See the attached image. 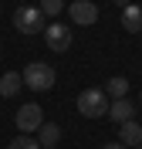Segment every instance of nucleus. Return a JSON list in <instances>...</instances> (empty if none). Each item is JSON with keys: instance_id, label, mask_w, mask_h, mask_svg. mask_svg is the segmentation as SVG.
<instances>
[{"instance_id": "nucleus-1", "label": "nucleus", "mask_w": 142, "mask_h": 149, "mask_svg": "<svg viewBox=\"0 0 142 149\" xmlns=\"http://www.w3.org/2000/svg\"><path fill=\"white\" fill-rule=\"evenodd\" d=\"M20 78H24V85H27L30 92H51L57 81V74L51 65H44V61H30L24 71H20Z\"/></svg>"}, {"instance_id": "nucleus-2", "label": "nucleus", "mask_w": 142, "mask_h": 149, "mask_svg": "<svg viewBox=\"0 0 142 149\" xmlns=\"http://www.w3.org/2000/svg\"><path fill=\"white\" fill-rule=\"evenodd\" d=\"M14 27L20 31L24 37H37L44 34V14H41V7H30V3H24V7L14 10Z\"/></svg>"}, {"instance_id": "nucleus-3", "label": "nucleus", "mask_w": 142, "mask_h": 149, "mask_svg": "<svg viewBox=\"0 0 142 149\" xmlns=\"http://www.w3.org/2000/svg\"><path fill=\"white\" fill-rule=\"evenodd\" d=\"M108 95H105V88H85V92L78 95V112L85 115V119H102V115H108Z\"/></svg>"}, {"instance_id": "nucleus-4", "label": "nucleus", "mask_w": 142, "mask_h": 149, "mask_svg": "<svg viewBox=\"0 0 142 149\" xmlns=\"http://www.w3.org/2000/svg\"><path fill=\"white\" fill-rule=\"evenodd\" d=\"M14 122H17L20 136H30V132H37L41 125H44V112H41L37 102H27V105H20V109H17Z\"/></svg>"}, {"instance_id": "nucleus-5", "label": "nucleus", "mask_w": 142, "mask_h": 149, "mask_svg": "<svg viewBox=\"0 0 142 149\" xmlns=\"http://www.w3.org/2000/svg\"><path fill=\"white\" fill-rule=\"evenodd\" d=\"M44 44L54 54H64L68 47H71V27L68 24H47L44 27Z\"/></svg>"}, {"instance_id": "nucleus-6", "label": "nucleus", "mask_w": 142, "mask_h": 149, "mask_svg": "<svg viewBox=\"0 0 142 149\" xmlns=\"http://www.w3.org/2000/svg\"><path fill=\"white\" fill-rule=\"evenodd\" d=\"M64 10L71 14V24H78V27H91L98 20V3H91V0H71V7Z\"/></svg>"}, {"instance_id": "nucleus-7", "label": "nucleus", "mask_w": 142, "mask_h": 149, "mask_svg": "<svg viewBox=\"0 0 142 149\" xmlns=\"http://www.w3.org/2000/svg\"><path fill=\"white\" fill-rule=\"evenodd\" d=\"M118 142H122V146H129V149H135V146H142V125L139 122H122V125H118Z\"/></svg>"}, {"instance_id": "nucleus-8", "label": "nucleus", "mask_w": 142, "mask_h": 149, "mask_svg": "<svg viewBox=\"0 0 142 149\" xmlns=\"http://www.w3.org/2000/svg\"><path fill=\"white\" fill-rule=\"evenodd\" d=\"M108 119L118 122V125H122V122H132L135 119V105L129 102V98H118V102L108 105Z\"/></svg>"}, {"instance_id": "nucleus-9", "label": "nucleus", "mask_w": 142, "mask_h": 149, "mask_svg": "<svg viewBox=\"0 0 142 149\" xmlns=\"http://www.w3.org/2000/svg\"><path fill=\"white\" fill-rule=\"evenodd\" d=\"M122 27L129 31V34H142V7L139 3L122 7Z\"/></svg>"}, {"instance_id": "nucleus-10", "label": "nucleus", "mask_w": 142, "mask_h": 149, "mask_svg": "<svg viewBox=\"0 0 142 149\" xmlns=\"http://www.w3.org/2000/svg\"><path fill=\"white\" fill-rule=\"evenodd\" d=\"M20 88H24V78H20L17 71H3V78H0V95H3V98H14Z\"/></svg>"}, {"instance_id": "nucleus-11", "label": "nucleus", "mask_w": 142, "mask_h": 149, "mask_svg": "<svg viewBox=\"0 0 142 149\" xmlns=\"http://www.w3.org/2000/svg\"><path fill=\"white\" fill-rule=\"evenodd\" d=\"M125 92H129V78H125V74H115V78H108V85H105V95H108L112 102L125 98Z\"/></svg>"}, {"instance_id": "nucleus-12", "label": "nucleus", "mask_w": 142, "mask_h": 149, "mask_svg": "<svg viewBox=\"0 0 142 149\" xmlns=\"http://www.w3.org/2000/svg\"><path fill=\"white\" fill-rule=\"evenodd\" d=\"M57 139H61V125H54V122H44L37 129V142L41 146H57Z\"/></svg>"}, {"instance_id": "nucleus-13", "label": "nucleus", "mask_w": 142, "mask_h": 149, "mask_svg": "<svg viewBox=\"0 0 142 149\" xmlns=\"http://www.w3.org/2000/svg\"><path fill=\"white\" fill-rule=\"evenodd\" d=\"M37 7L44 17H57V14H64V0H41Z\"/></svg>"}, {"instance_id": "nucleus-14", "label": "nucleus", "mask_w": 142, "mask_h": 149, "mask_svg": "<svg viewBox=\"0 0 142 149\" xmlns=\"http://www.w3.org/2000/svg\"><path fill=\"white\" fill-rule=\"evenodd\" d=\"M7 149H41L37 139H30V136H17V139H10Z\"/></svg>"}, {"instance_id": "nucleus-15", "label": "nucleus", "mask_w": 142, "mask_h": 149, "mask_svg": "<svg viewBox=\"0 0 142 149\" xmlns=\"http://www.w3.org/2000/svg\"><path fill=\"white\" fill-rule=\"evenodd\" d=\"M102 149H129V146H122V142H105Z\"/></svg>"}, {"instance_id": "nucleus-16", "label": "nucleus", "mask_w": 142, "mask_h": 149, "mask_svg": "<svg viewBox=\"0 0 142 149\" xmlns=\"http://www.w3.org/2000/svg\"><path fill=\"white\" fill-rule=\"evenodd\" d=\"M115 3H118V7H129V0H115Z\"/></svg>"}, {"instance_id": "nucleus-17", "label": "nucleus", "mask_w": 142, "mask_h": 149, "mask_svg": "<svg viewBox=\"0 0 142 149\" xmlns=\"http://www.w3.org/2000/svg\"><path fill=\"white\" fill-rule=\"evenodd\" d=\"M41 149H57V146H41Z\"/></svg>"}, {"instance_id": "nucleus-18", "label": "nucleus", "mask_w": 142, "mask_h": 149, "mask_svg": "<svg viewBox=\"0 0 142 149\" xmlns=\"http://www.w3.org/2000/svg\"><path fill=\"white\" fill-rule=\"evenodd\" d=\"M135 149H142V146H135Z\"/></svg>"}, {"instance_id": "nucleus-19", "label": "nucleus", "mask_w": 142, "mask_h": 149, "mask_svg": "<svg viewBox=\"0 0 142 149\" xmlns=\"http://www.w3.org/2000/svg\"><path fill=\"white\" fill-rule=\"evenodd\" d=\"M24 3H27V0H24Z\"/></svg>"}, {"instance_id": "nucleus-20", "label": "nucleus", "mask_w": 142, "mask_h": 149, "mask_svg": "<svg viewBox=\"0 0 142 149\" xmlns=\"http://www.w3.org/2000/svg\"><path fill=\"white\" fill-rule=\"evenodd\" d=\"M0 54H3V51H0Z\"/></svg>"}]
</instances>
